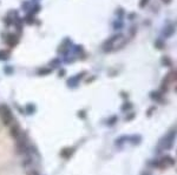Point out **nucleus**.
Wrapping results in <instances>:
<instances>
[{
	"label": "nucleus",
	"instance_id": "nucleus-1",
	"mask_svg": "<svg viewBox=\"0 0 177 175\" xmlns=\"http://www.w3.org/2000/svg\"><path fill=\"white\" fill-rule=\"evenodd\" d=\"M13 153V142L6 132L0 133V165L7 162Z\"/></svg>",
	"mask_w": 177,
	"mask_h": 175
},
{
	"label": "nucleus",
	"instance_id": "nucleus-2",
	"mask_svg": "<svg viewBox=\"0 0 177 175\" xmlns=\"http://www.w3.org/2000/svg\"><path fill=\"white\" fill-rule=\"evenodd\" d=\"M124 43V38L122 35H115L114 38H111L110 40H107L104 45V50L105 51H115L118 50L123 46Z\"/></svg>",
	"mask_w": 177,
	"mask_h": 175
},
{
	"label": "nucleus",
	"instance_id": "nucleus-3",
	"mask_svg": "<svg viewBox=\"0 0 177 175\" xmlns=\"http://www.w3.org/2000/svg\"><path fill=\"white\" fill-rule=\"evenodd\" d=\"M175 135H176V131H172L171 133H169L167 136L163 138L162 140V148H170V146L174 143V140H175Z\"/></svg>",
	"mask_w": 177,
	"mask_h": 175
},
{
	"label": "nucleus",
	"instance_id": "nucleus-4",
	"mask_svg": "<svg viewBox=\"0 0 177 175\" xmlns=\"http://www.w3.org/2000/svg\"><path fill=\"white\" fill-rule=\"evenodd\" d=\"M175 163V161H174V159H171L170 156L168 155H165V156H163L162 159H159L158 161H156L155 162V166L156 167H162V168H165V167L168 166H172Z\"/></svg>",
	"mask_w": 177,
	"mask_h": 175
},
{
	"label": "nucleus",
	"instance_id": "nucleus-5",
	"mask_svg": "<svg viewBox=\"0 0 177 175\" xmlns=\"http://www.w3.org/2000/svg\"><path fill=\"white\" fill-rule=\"evenodd\" d=\"M7 58V54L5 52H0V59H6Z\"/></svg>",
	"mask_w": 177,
	"mask_h": 175
},
{
	"label": "nucleus",
	"instance_id": "nucleus-6",
	"mask_svg": "<svg viewBox=\"0 0 177 175\" xmlns=\"http://www.w3.org/2000/svg\"><path fill=\"white\" fill-rule=\"evenodd\" d=\"M143 175H149V174H148V173H144V174H143Z\"/></svg>",
	"mask_w": 177,
	"mask_h": 175
}]
</instances>
